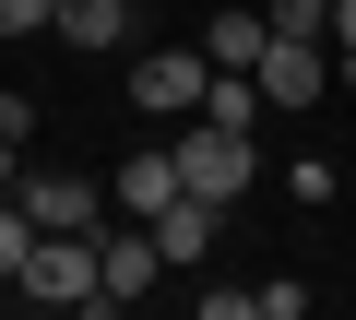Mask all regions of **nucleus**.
<instances>
[{"label": "nucleus", "instance_id": "1", "mask_svg": "<svg viewBox=\"0 0 356 320\" xmlns=\"http://www.w3.org/2000/svg\"><path fill=\"white\" fill-rule=\"evenodd\" d=\"M166 142H178V190H202V202H250V190H261L250 130H226V119H178Z\"/></svg>", "mask_w": 356, "mask_h": 320}, {"label": "nucleus", "instance_id": "2", "mask_svg": "<svg viewBox=\"0 0 356 320\" xmlns=\"http://www.w3.org/2000/svg\"><path fill=\"white\" fill-rule=\"evenodd\" d=\"M95 285H107V261H95V237H83V226H48L13 296H36V308H95Z\"/></svg>", "mask_w": 356, "mask_h": 320}, {"label": "nucleus", "instance_id": "3", "mask_svg": "<svg viewBox=\"0 0 356 320\" xmlns=\"http://www.w3.org/2000/svg\"><path fill=\"white\" fill-rule=\"evenodd\" d=\"M202 95H214V60H202V48H154V60H131V107L166 119V130L202 119Z\"/></svg>", "mask_w": 356, "mask_h": 320}, {"label": "nucleus", "instance_id": "4", "mask_svg": "<svg viewBox=\"0 0 356 320\" xmlns=\"http://www.w3.org/2000/svg\"><path fill=\"white\" fill-rule=\"evenodd\" d=\"M95 261H107V285H95V308H131V296H154V273H166V249H154V226H131V214H107V237H95Z\"/></svg>", "mask_w": 356, "mask_h": 320}, {"label": "nucleus", "instance_id": "5", "mask_svg": "<svg viewBox=\"0 0 356 320\" xmlns=\"http://www.w3.org/2000/svg\"><path fill=\"white\" fill-rule=\"evenodd\" d=\"M332 95V48L321 36H273L261 48V107H321Z\"/></svg>", "mask_w": 356, "mask_h": 320}, {"label": "nucleus", "instance_id": "6", "mask_svg": "<svg viewBox=\"0 0 356 320\" xmlns=\"http://www.w3.org/2000/svg\"><path fill=\"white\" fill-rule=\"evenodd\" d=\"M13 190H24V214H36V226H83V237H107V214H119L107 190H83V178H48V167H24Z\"/></svg>", "mask_w": 356, "mask_h": 320}, {"label": "nucleus", "instance_id": "7", "mask_svg": "<svg viewBox=\"0 0 356 320\" xmlns=\"http://www.w3.org/2000/svg\"><path fill=\"white\" fill-rule=\"evenodd\" d=\"M107 202H119L131 226H154V214L178 202V142H143V154H131V167L107 178Z\"/></svg>", "mask_w": 356, "mask_h": 320}, {"label": "nucleus", "instance_id": "8", "mask_svg": "<svg viewBox=\"0 0 356 320\" xmlns=\"http://www.w3.org/2000/svg\"><path fill=\"white\" fill-rule=\"evenodd\" d=\"M214 226H226V202H202V190H178V202L154 214V249H166V273H191V261L214 249Z\"/></svg>", "mask_w": 356, "mask_h": 320}, {"label": "nucleus", "instance_id": "9", "mask_svg": "<svg viewBox=\"0 0 356 320\" xmlns=\"http://www.w3.org/2000/svg\"><path fill=\"white\" fill-rule=\"evenodd\" d=\"M261 48H273V12H250V0L202 24V60H214V71H261Z\"/></svg>", "mask_w": 356, "mask_h": 320}, {"label": "nucleus", "instance_id": "10", "mask_svg": "<svg viewBox=\"0 0 356 320\" xmlns=\"http://www.w3.org/2000/svg\"><path fill=\"white\" fill-rule=\"evenodd\" d=\"M48 36L60 48H131V0H60Z\"/></svg>", "mask_w": 356, "mask_h": 320}, {"label": "nucleus", "instance_id": "11", "mask_svg": "<svg viewBox=\"0 0 356 320\" xmlns=\"http://www.w3.org/2000/svg\"><path fill=\"white\" fill-rule=\"evenodd\" d=\"M36 214H24V190H0V285H24V261H36Z\"/></svg>", "mask_w": 356, "mask_h": 320}, {"label": "nucleus", "instance_id": "12", "mask_svg": "<svg viewBox=\"0 0 356 320\" xmlns=\"http://www.w3.org/2000/svg\"><path fill=\"white\" fill-rule=\"evenodd\" d=\"M202 119H226V130H250V119H261V71H214V95H202Z\"/></svg>", "mask_w": 356, "mask_h": 320}, {"label": "nucleus", "instance_id": "13", "mask_svg": "<svg viewBox=\"0 0 356 320\" xmlns=\"http://www.w3.org/2000/svg\"><path fill=\"white\" fill-rule=\"evenodd\" d=\"M273 36H332V0H261Z\"/></svg>", "mask_w": 356, "mask_h": 320}, {"label": "nucleus", "instance_id": "14", "mask_svg": "<svg viewBox=\"0 0 356 320\" xmlns=\"http://www.w3.org/2000/svg\"><path fill=\"white\" fill-rule=\"evenodd\" d=\"M48 12L60 0H0V36H48Z\"/></svg>", "mask_w": 356, "mask_h": 320}, {"label": "nucleus", "instance_id": "15", "mask_svg": "<svg viewBox=\"0 0 356 320\" xmlns=\"http://www.w3.org/2000/svg\"><path fill=\"white\" fill-rule=\"evenodd\" d=\"M321 48H332V71H356V0H332V36Z\"/></svg>", "mask_w": 356, "mask_h": 320}, {"label": "nucleus", "instance_id": "16", "mask_svg": "<svg viewBox=\"0 0 356 320\" xmlns=\"http://www.w3.org/2000/svg\"><path fill=\"white\" fill-rule=\"evenodd\" d=\"M0 130H13V142H36V95H13V83H0Z\"/></svg>", "mask_w": 356, "mask_h": 320}, {"label": "nucleus", "instance_id": "17", "mask_svg": "<svg viewBox=\"0 0 356 320\" xmlns=\"http://www.w3.org/2000/svg\"><path fill=\"white\" fill-rule=\"evenodd\" d=\"M13 178H24V142H13V130H0V190H13Z\"/></svg>", "mask_w": 356, "mask_h": 320}, {"label": "nucleus", "instance_id": "18", "mask_svg": "<svg viewBox=\"0 0 356 320\" xmlns=\"http://www.w3.org/2000/svg\"><path fill=\"white\" fill-rule=\"evenodd\" d=\"M344 83H356V71H344Z\"/></svg>", "mask_w": 356, "mask_h": 320}]
</instances>
